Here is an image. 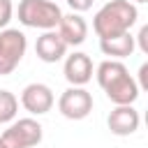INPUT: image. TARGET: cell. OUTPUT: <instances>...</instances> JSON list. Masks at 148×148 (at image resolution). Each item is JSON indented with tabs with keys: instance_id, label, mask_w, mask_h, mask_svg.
I'll list each match as a JSON object with an SVG mask.
<instances>
[{
	"instance_id": "obj_1",
	"label": "cell",
	"mask_w": 148,
	"mask_h": 148,
	"mask_svg": "<svg viewBox=\"0 0 148 148\" xmlns=\"http://www.w3.org/2000/svg\"><path fill=\"white\" fill-rule=\"evenodd\" d=\"M97 83L99 88L106 92V97L116 104H134L139 99V83L132 79V74L127 72V67L120 60H104L97 67Z\"/></svg>"
},
{
	"instance_id": "obj_2",
	"label": "cell",
	"mask_w": 148,
	"mask_h": 148,
	"mask_svg": "<svg viewBox=\"0 0 148 148\" xmlns=\"http://www.w3.org/2000/svg\"><path fill=\"white\" fill-rule=\"evenodd\" d=\"M139 12L136 5L130 0H111L104 7L97 9V14L92 16V30L99 39H111L118 35H125L132 30V25L136 23Z\"/></svg>"
},
{
	"instance_id": "obj_3",
	"label": "cell",
	"mask_w": 148,
	"mask_h": 148,
	"mask_svg": "<svg viewBox=\"0 0 148 148\" xmlns=\"http://www.w3.org/2000/svg\"><path fill=\"white\" fill-rule=\"evenodd\" d=\"M62 18L60 7L53 0H21L18 2V21L25 28L56 30Z\"/></svg>"
},
{
	"instance_id": "obj_4",
	"label": "cell",
	"mask_w": 148,
	"mask_h": 148,
	"mask_svg": "<svg viewBox=\"0 0 148 148\" xmlns=\"http://www.w3.org/2000/svg\"><path fill=\"white\" fill-rule=\"evenodd\" d=\"M28 49V39L16 28L0 30V76H7L16 69V65L23 60Z\"/></svg>"
},
{
	"instance_id": "obj_5",
	"label": "cell",
	"mask_w": 148,
	"mask_h": 148,
	"mask_svg": "<svg viewBox=\"0 0 148 148\" xmlns=\"http://www.w3.org/2000/svg\"><path fill=\"white\" fill-rule=\"evenodd\" d=\"M42 136H44L42 125L35 118H18L2 132L0 141L5 148H35L39 146Z\"/></svg>"
},
{
	"instance_id": "obj_6",
	"label": "cell",
	"mask_w": 148,
	"mask_h": 148,
	"mask_svg": "<svg viewBox=\"0 0 148 148\" xmlns=\"http://www.w3.org/2000/svg\"><path fill=\"white\" fill-rule=\"evenodd\" d=\"M58 111L67 118V120H83L90 111H92V95L86 88L72 86L67 88L60 99H58Z\"/></svg>"
},
{
	"instance_id": "obj_7",
	"label": "cell",
	"mask_w": 148,
	"mask_h": 148,
	"mask_svg": "<svg viewBox=\"0 0 148 148\" xmlns=\"http://www.w3.org/2000/svg\"><path fill=\"white\" fill-rule=\"evenodd\" d=\"M53 90L46 86V83H28L21 92V104L28 113L32 116H44L53 109Z\"/></svg>"
},
{
	"instance_id": "obj_8",
	"label": "cell",
	"mask_w": 148,
	"mask_h": 148,
	"mask_svg": "<svg viewBox=\"0 0 148 148\" xmlns=\"http://www.w3.org/2000/svg\"><path fill=\"white\" fill-rule=\"evenodd\" d=\"M106 125H109L111 134H116V136H130V134H134L139 130L141 116H139V111L132 104H123V106H116L109 113Z\"/></svg>"
},
{
	"instance_id": "obj_9",
	"label": "cell",
	"mask_w": 148,
	"mask_h": 148,
	"mask_svg": "<svg viewBox=\"0 0 148 148\" xmlns=\"http://www.w3.org/2000/svg\"><path fill=\"white\" fill-rule=\"evenodd\" d=\"M62 74H65V79H67L72 86L83 88V86L92 79V60H90V56H88V53H81V51H74L72 56L65 58Z\"/></svg>"
},
{
	"instance_id": "obj_10",
	"label": "cell",
	"mask_w": 148,
	"mask_h": 148,
	"mask_svg": "<svg viewBox=\"0 0 148 148\" xmlns=\"http://www.w3.org/2000/svg\"><path fill=\"white\" fill-rule=\"evenodd\" d=\"M56 32L60 35V39L67 46H79L88 37V23H86V18L81 14H74V12L72 14H62Z\"/></svg>"
},
{
	"instance_id": "obj_11",
	"label": "cell",
	"mask_w": 148,
	"mask_h": 148,
	"mask_svg": "<svg viewBox=\"0 0 148 148\" xmlns=\"http://www.w3.org/2000/svg\"><path fill=\"white\" fill-rule=\"evenodd\" d=\"M35 53L42 62H58L65 58L67 53V44L60 39V35L56 30H46L44 35L37 37L35 42Z\"/></svg>"
},
{
	"instance_id": "obj_12",
	"label": "cell",
	"mask_w": 148,
	"mask_h": 148,
	"mask_svg": "<svg viewBox=\"0 0 148 148\" xmlns=\"http://www.w3.org/2000/svg\"><path fill=\"white\" fill-rule=\"evenodd\" d=\"M99 49L104 56H111V60H120V58H127L134 53L136 39L132 37V32H125V35H118L111 39H99Z\"/></svg>"
},
{
	"instance_id": "obj_13",
	"label": "cell",
	"mask_w": 148,
	"mask_h": 148,
	"mask_svg": "<svg viewBox=\"0 0 148 148\" xmlns=\"http://www.w3.org/2000/svg\"><path fill=\"white\" fill-rule=\"evenodd\" d=\"M16 111H18V99H16V95L9 92V90H0V123L14 120Z\"/></svg>"
},
{
	"instance_id": "obj_14",
	"label": "cell",
	"mask_w": 148,
	"mask_h": 148,
	"mask_svg": "<svg viewBox=\"0 0 148 148\" xmlns=\"http://www.w3.org/2000/svg\"><path fill=\"white\" fill-rule=\"evenodd\" d=\"M12 16H14V5H12V0H0V30L7 28V23L12 21Z\"/></svg>"
},
{
	"instance_id": "obj_15",
	"label": "cell",
	"mask_w": 148,
	"mask_h": 148,
	"mask_svg": "<svg viewBox=\"0 0 148 148\" xmlns=\"http://www.w3.org/2000/svg\"><path fill=\"white\" fill-rule=\"evenodd\" d=\"M67 5L72 7L74 14H81V12H88L92 7V0H67Z\"/></svg>"
},
{
	"instance_id": "obj_16",
	"label": "cell",
	"mask_w": 148,
	"mask_h": 148,
	"mask_svg": "<svg viewBox=\"0 0 148 148\" xmlns=\"http://www.w3.org/2000/svg\"><path fill=\"white\" fill-rule=\"evenodd\" d=\"M134 39H139L141 53H148V25H141V30H139V35H136Z\"/></svg>"
},
{
	"instance_id": "obj_17",
	"label": "cell",
	"mask_w": 148,
	"mask_h": 148,
	"mask_svg": "<svg viewBox=\"0 0 148 148\" xmlns=\"http://www.w3.org/2000/svg\"><path fill=\"white\" fill-rule=\"evenodd\" d=\"M139 79H141V83H139V90H146V88H148V65H146V62L139 67Z\"/></svg>"
},
{
	"instance_id": "obj_18",
	"label": "cell",
	"mask_w": 148,
	"mask_h": 148,
	"mask_svg": "<svg viewBox=\"0 0 148 148\" xmlns=\"http://www.w3.org/2000/svg\"><path fill=\"white\" fill-rule=\"evenodd\" d=\"M0 148H5V146H2V141H0Z\"/></svg>"
},
{
	"instance_id": "obj_19",
	"label": "cell",
	"mask_w": 148,
	"mask_h": 148,
	"mask_svg": "<svg viewBox=\"0 0 148 148\" xmlns=\"http://www.w3.org/2000/svg\"><path fill=\"white\" fill-rule=\"evenodd\" d=\"M136 2H146V0H136Z\"/></svg>"
}]
</instances>
